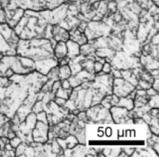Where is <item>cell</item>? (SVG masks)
I'll return each mask as SVG.
<instances>
[{
    "instance_id": "obj_1",
    "label": "cell",
    "mask_w": 159,
    "mask_h": 157,
    "mask_svg": "<svg viewBox=\"0 0 159 157\" xmlns=\"http://www.w3.org/2000/svg\"><path fill=\"white\" fill-rule=\"evenodd\" d=\"M52 25L47 22L41 11L27 10L15 26L14 30L20 39H52Z\"/></svg>"
},
{
    "instance_id": "obj_2",
    "label": "cell",
    "mask_w": 159,
    "mask_h": 157,
    "mask_svg": "<svg viewBox=\"0 0 159 157\" xmlns=\"http://www.w3.org/2000/svg\"><path fill=\"white\" fill-rule=\"evenodd\" d=\"M16 55L28 58L36 61L54 57L53 46L47 39H19L16 47Z\"/></svg>"
},
{
    "instance_id": "obj_3",
    "label": "cell",
    "mask_w": 159,
    "mask_h": 157,
    "mask_svg": "<svg viewBox=\"0 0 159 157\" xmlns=\"http://www.w3.org/2000/svg\"><path fill=\"white\" fill-rule=\"evenodd\" d=\"M19 38L7 23H0V58L4 55H16Z\"/></svg>"
},
{
    "instance_id": "obj_4",
    "label": "cell",
    "mask_w": 159,
    "mask_h": 157,
    "mask_svg": "<svg viewBox=\"0 0 159 157\" xmlns=\"http://www.w3.org/2000/svg\"><path fill=\"white\" fill-rule=\"evenodd\" d=\"M32 72L22 66L19 55H4L0 58L1 77H11L13 75H27Z\"/></svg>"
},
{
    "instance_id": "obj_5",
    "label": "cell",
    "mask_w": 159,
    "mask_h": 157,
    "mask_svg": "<svg viewBox=\"0 0 159 157\" xmlns=\"http://www.w3.org/2000/svg\"><path fill=\"white\" fill-rule=\"evenodd\" d=\"M86 116L89 120L94 122H114L111 118L110 111L102 105H94L89 107L86 111Z\"/></svg>"
},
{
    "instance_id": "obj_6",
    "label": "cell",
    "mask_w": 159,
    "mask_h": 157,
    "mask_svg": "<svg viewBox=\"0 0 159 157\" xmlns=\"http://www.w3.org/2000/svg\"><path fill=\"white\" fill-rule=\"evenodd\" d=\"M135 90V86L122 77H117L113 80L112 93L119 97H127Z\"/></svg>"
},
{
    "instance_id": "obj_7",
    "label": "cell",
    "mask_w": 159,
    "mask_h": 157,
    "mask_svg": "<svg viewBox=\"0 0 159 157\" xmlns=\"http://www.w3.org/2000/svg\"><path fill=\"white\" fill-rule=\"evenodd\" d=\"M5 8H21L24 11L30 10V11H40L43 10L39 0H10L8 5Z\"/></svg>"
},
{
    "instance_id": "obj_8",
    "label": "cell",
    "mask_w": 159,
    "mask_h": 157,
    "mask_svg": "<svg viewBox=\"0 0 159 157\" xmlns=\"http://www.w3.org/2000/svg\"><path fill=\"white\" fill-rule=\"evenodd\" d=\"M110 113L113 121L116 123H125L133 121L130 119V112L127 109L119 106H113L110 108Z\"/></svg>"
},
{
    "instance_id": "obj_9",
    "label": "cell",
    "mask_w": 159,
    "mask_h": 157,
    "mask_svg": "<svg viewBox=\"0 0 159 157\" xmlns=\"http://www.w3.org/2000/svg\"><path fill=\"white\" fill-rule=\"evenodd\" d=\"M58 65V61L54 57L48 58L35 62V71L43 75H47L53 67Z\"/></svg>"
},
{
    "instance_id": "obj_10",
    "label": "cell",
    "mask_w": 159,
    "mask_h": 157,
    "mask_svg": "<svg viewBox=\"0 0 159 157\" xmlns=\"http://www.w3.org/2000/svg\"><path fill=\"white\" fill-rule=\"evenodd\" d=\"M5 13L6 23L12 28H14L20 19H21L25 11L21 8L4 9Z\"/></svg>"
},
{
    "instance_id": "obj_11",
    "label": "cell",
    "mask_w": 159,
    "mask_h": 157,
    "mask_svg": "<svg viewBox=\"0 0 159 157\" xmlns=\"http://www.w3.org/2000/svg\"><path fill=\"white\" fill-rule=\"evenodd\" d=\"M16 148L11 145L10 139L0 136V156H15Z\"/></svg>"
},
{
    "instance_id": "obj_12",
    "label": "cell",
    "mask_w": 159,
    "mask_h": 157,
    "mask_svg": "<svg viewBox=\"0 0 159 157\" xmlns=\"http://www.w3.org/2000/svg\"><path fill=\"white\" fill-rule=\"evenodd\" d=\"M52 39L57 42L58 41H64L66 42L69 39V33L67 30H66L58 25H52Z\"/></svg>"
},
{
    "instance_id": "obj_13",
    "label": "cell",
    "mask_w": 159,
    "mask_h": 157,
    "mask_svg": "<svg viewBox=\"0 0 159 157\" xmlns=\"http://www.w3.org/2000/svg\"><path fill=\"white\" fill-rule=\"evenodd\" d=\"M69 39L78 44L80 46L85 44L89 42L88 39L85 36L84 32L80 31L77 28H74L69 31Z\"/></svg>"
},
{
    "instance_id": "obj_14",
    "label": "cell",
    "mask_w": 159,
    "mask_h": 157,
    "mask_svg": "<svg viewBox=\"0 0 159 157\" xmlns=\"http://www.w3.org/2000/svg\"><path fill=\"white\" fill-rule=\"evenodd\" d=\"M66 44L67 47L66 57L69 58V59L75 58V57L78 56L80 54V46L78 44L70 40V39H69Z\"/></svg>"
},
{
    "instance_id": "obj_15",
    "label": "cell",
    "mask_w": 159,
    "mask_h": 157,
    "mask_svg": "<svg viewBox=\"0 0 159 157\" xmlns=\"http://www.w3.org/2000/svg\"><path fill=\"white\" fill-rule=\"evenodd\" d=\"M53 53H54V56L57 59V61L63 58L67 55L66 44L64 41L57 42L53 49Z\"/></svg>"
},
{
    "instance_id": "obj_16",
    "label": "cell",
    "mask_w": 159,
    "mask_h": 157,
    "mask_svg": "<svg viewBox=\"0 0 159 157\" xmlns=\"http://www.w3.org/2000/svg\"><path fill=\"white\" fill-rule=\"evenodd\" d=\"M43 10H53L62 4L67 2V0H39Z\"/></svg>"
},
{
    "instance_id": "obj_17",
    "label": "cell",
    "mask_w": 159,
    "mask_h": 157,
    "mask_svg": "<svg viewBox=\"0 0 159 157\" xmlns=\"http://www.w3.org/2000/svg\"><path fill=\"white\" fill-rule=\"evenodd\" d=\"M117 106L123 107L127 109L129 112L134 110V99L130 98L129 96L119 97V100L117 103Z\"/></svg>"
},
{
    "instance_id": "obj_18",
    "label": "cell",
    "mask_w": 159,
    "mask_h": 157,
    "mask_svg": "<svg viewBox=\"0 0 159 157\" xmlns=\"http://www.w3.org/2000/svg\"><path fill=\"white\" fill-rule=\"evenodd\" d=\"M59 67V72H58V77L60 81L65 80V79H69L71 75V69L69 67V64L62 65Z\"/></svg>"
},
{
    "instance_id": "obj_19",
    "label": "cell",
    "mask_w": 159,
    "mask_h": 157,
    "mask_svg": "<svg viewBox=\"0 0 159 157\" xmlns=\"http://www.w3.org/2000/svg\"><path fill=\"white\" fill-rule=\"evenodd\" d=\"M95 50H96V48L94 47V45L89 42L80 47V55L83 56H88L89 55L93 54L95 53Z\"/></svg>"
},
{
    "instance_id": "obj_20",
    "label": "cell",
    "mask_w": 159,
    "mask_h": 157,
    "mask_svg": "<svg viewBox=\"0 0 159 157\" xmlns=\"http://www.w3.org/2000/svg\"><path fill=\"white\" fill-rule=\"evenodd\" d=\"M111 71H112V68H111V63L108 62V61H105L102 65V72L104 74H111Z\"/></svg>"
},
{
    "instance_id": "obj_21",
    "label": "cell",
    "mask_w": 159,
    "mask_h": 157,
    "mask_svg": "<svg viewBox=\"0 0 159 157\" xmlns=\"http://www.w3.org/2000/svg\"><path fill=\"white\" fill-rule=\"evenodd\" d=\"M102 65L103 63L99 62V61H95L94 63V72L95 74H97V73L100 72L102 71Z\"/></svg>"
},
{
    "instance_id": "obj_22",
    "label": "cell",
    "mask_w": 159,
    "mask_h": 157,
    "mask_svg": "<svg viewBox=\"0 0 159 157\" xmlns=\"http://www.w3.org/2000/svg\"><path fill=\"white\" fill-rule=\"evenodd\" d=\"M55 100H53V101L56 103L58 106H61V107H63V106L65 105V103L66 100V99H63V98H61V97H55Z\"/></svg>"
},
{
    "instance_id": "obj_23",
    "label": "cell",
    "mask_w": 159,
    "mask_h": 157,
    "mask_svg": "<svg viewBox=\"0 0 159 157\" xmlns=\"http://www.w3.org/2000/svg\"><path fill=\"white\" fill-rule=\"evenodd\" d=\"M61 87H62L63 89H71L70 83H69L68 79H65V80L61 81Z\"/></svg>"
},
{
    "instance_id": "obj_24",
    "label": "cell",
    "mask_w": 159,
    "mask_h": 157,
    "mask_svg": "<svg viewBox=\"0 0 159 157\" xmlns=\"http://www.w3.org/2000/svg\"><path fill=\"white\" fill-rule=\"evenodd\" d=\"M0 23H6L5 11L1 5H0Z\"/></svg>"
},
{
    "instance_id": "obj_25",
    "label": "cell",
    "mask_w": 159,
    "mask_h": 157,
    "mask_svg": "<svg viewBox=\"0 0 159 157\" xmlns=\"http://www.w3.org/2000/svg\"><path fill=\"white\" fill-rule=\"evenodd\" d=\"M11 120L9 118H7V117H5V115L2 114L1 116H0V128H2L4 125L6 124L7 122H9V121Z\"/></svg>"
},
{
    "instance_id": "obj_26",
    "label": "cell",
    "mask_w": 159,
    "mask_h": 157,
    "mask_svg": "<svg viewBox=\"0 0 159 157\" xmlns=\"http://www.w3.org/2000/svg\"><path fill=\"white\" fill-rule=\"evenodd\" d=\"M146 93H147V95H148V96L150 97H152V96H154V95L158 94V91L155 90V89L152 88V86H151L150 88L147 89Z\"/></svg>"
},
{
    "instance_id": "obj_27",
    "label": "cell",
    "mask_w": 159,
    "mask_h": 157,
    "mask_svg": "<svg viewBox=\"0 0 159 157\" xmlns=\"http://www.w3.org/2000/svg\"><path fill=\"white\" fill-rule=\"evenodd\" d=\"M152 87L155 89V90L158 91V78H156V80L154 79L153 83H152Z\"/></svg>"
},
{
    "instance_id": "obj_28",
    "label": "cell",
    "mask_w": 159,
    "mask_h": 157,
    "mask_svg": "<svg viewBox=\"0 0 159 157\" xmlns=\"http://www.w3.org/2000/svg\"><path fill=\"white\" fill-rule=\"evenodd\" d=\"M152 2V3L154 4L155 5L158 6V0H151Z\"/></svg>"
}]
</instances>
